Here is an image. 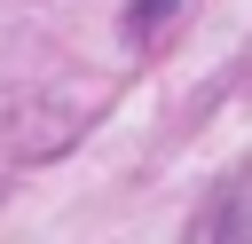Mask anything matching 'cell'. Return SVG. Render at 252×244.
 Here are the masks:
<instances>
[{
	"mask_svg": "<svg viewBox=\"0 0 252 244\" xmlns=\"http://www.w3.org/2000/svg\"><path fill=\"white\" fill-rule=\"evenodd\" d=\"M165 8H173V0H134V31H150V24L165 16Z\"/></svg>",
	"mask_w": 252,
	"mask_h": 244,
	"instance_id": "cell-1",
	"label": "cell"
}]
</instances>
